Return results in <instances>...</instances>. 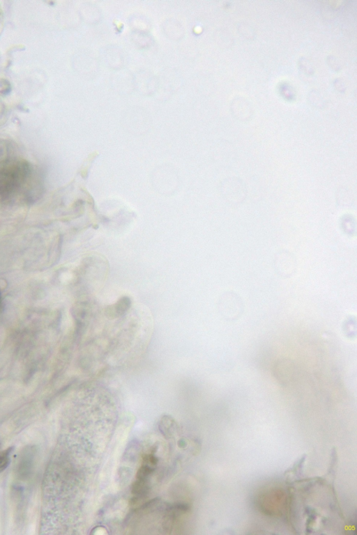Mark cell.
I'll list each match as a JSON object with an SVG mask.
<instances>
[{"instance_id": "cell-1", "label": "cell", "mask_w": 357, "mask_h": 535, "mask_svg": "<svg viewBox=\"0 0 357 535\" xmlns=\"http://www.w3.org/2000/svg\"><path fill=\"white\" fill-rule=\"evenodd\" d=\"M131 306V300L128 296H123L113 304L105 308V316L109 319H114L123 315Z\"/></svg>"}, {"instance_id": "cell-2", "label": "cell", "mask_w": 357, "mask_h": 535, "mask_svg": "<svg viewBox=\"0 0 357 535\" xmlns=\"http://www.w3.org/2000/svg\"><path fill=\"white\" fill-rule=\"evenodd\" d=\"M8 460L9 456L7 452L0 453V471L6 467Z\"/></svg>"}]
</instances>
